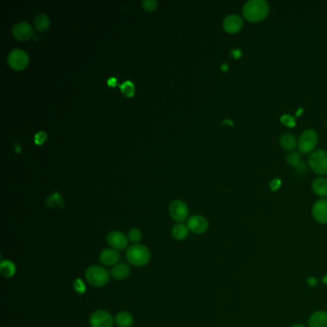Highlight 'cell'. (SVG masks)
<instances>
[{
  "label": "cell",
  "instance_id": "obj_24",
  "mask_svg": "<svg viewBox=\"0 0 327 327\" xmlns=\"http://www.w3.org/2000/svg\"><path fill=\"white\" fill-rule=\"evenodd\" d=\"M120 89L126 97H132L134 94V83L131 81H126L123 84H121Z\"/></svg>",
  "mask_w": 327,
  "mask_h": 327
},
{
  "label": "cell",
  "instance_id": "obj_25",
  "mask_svg": "<svg viewBox=\"0 0 327 327\" xmlns=\"http://www.w3.org/2000/svg\"><path fill=\"white\" fill-rule=\"evenodd\" d=\"M128 238H129V241H131L132 243L138 244L141 241V239H142V233H141V231L138 228L134 227V228H132L129 231Z\"/></svg>",
  "mask_w": 327,
  "mask_h": 327
},
{
  "label": "cell",
  "instance_id": "obj_30",
  "mask_svg": "<svg viewBox=\"0 0 327 327\" xmlns=\"http://www.w3.org/2000/svg\"><path fill=\"white\" fill-rule=\"evenodd\" d=\"M281 185V180L279 178H274L270 183V188L272 191H276Z\"/></svg>",
  "mask_w": 327,
  "mask_h": 327
},
{
  "label": "cell",
  "instance_id": "obj_22",
  "mask_svg": "<svg viewBox=\"0 0 327 327\" xmlns=\"http://www.w3.org/2000/svg\"><path fill=\"white\" fill-rule=\"evenodd\" d=\"M34 24L35 27L38 31H45L47 29L50 25V19L48 15L45 14H39L36 15L34 19Z\"/></svg>",
  "mask_w": 327,
  "mask_h": 327
},
{
  "label": "cell",
  "instance_id": "obj_3",
  "mask_svg": "<svg viewBox=\"0 0 327 327\" xmlns=\"http://www.w3.org/2000/svg\"><path fill=\"white\" fill-rule=\"evenodd\" d=\"M86 278L93 287H103L109 281V272L101 266H91L86 271Z\"/></svg>",
  "mask_w": 327,
  "mask_h": 327
},
{
  "label": "cell",
  "instance_id": "obj_14",
  "mask_svg": "<svg viewBox=\"0 0 327 327\" xmlns=\"http://www.w3.org/2000/svg\"><path fill=\"white\" fill-rule=\"evenodd\" d=\"M119 259H120V255H119L118 252L114 249H111V248L105 249L99 255L100 262L104 265H107V266L116 265Z\"/></svg>",
  "mask_w": 327,
  "mask_h": 327
},
{
  "label": "cell",
  "instance_id": "obj_31",
  "mask_svg": "<svg viewBox=\"0 0 327 327\" xmlns=\"http://www.w3.org/2000/svg\"><path fill=\"white\" fill-rule=\"evenodd\" d=\"M46 137H47V135H46L45 132H40V133L36 134V136H35V142L37 144H42L46 139Z\"/></svg>",
  "mask_w": 327,
  "mask_h": 327
},
{
  "label": "cell",
  "instance_id": "obj_18",
  "mask_svg": "<svg viewBox=\"0 0 327 327\" xmlns=\"http://www.w3.org/2000/svg\"><path fill=\"white\" fill-rule=\"evenodd\" d=\"M114 322L118 327H131L134 324V318L130 313L122 311L116 315Z\"/></svg>",
  "mask_w": 327,
  "mask_h": 327
},
{
  "label": "cell",
  "instance_id": "obj_8",
  "mask_svg": "<svg viewBox=\"0 0 327 327\" xmlns=\"http://www.w3.org/2000/svg\"><path fill=\"white\" fill-rule=\"evenodd\" d=\"M169 214L174 221L181 223L187 219L189 214V209L184 202L180 200H176L172 202L169 207Z\"/></svg>",
  "mask_w": 327,
  "mask_h": 327
},
{
  "label": "cell",
  "instance_id": "obj_16",
  "mask_svg": "<svg viewBox=\"0 0 327 327\" xmlns=\"http://www.w3.org/2000/svg\"><path fill=\"white\" fill-rule=\"evenodd\" d=\"M131 270L126 264H116L111 268L109 274L116 280H123L130 275Z\"/></svg>",
  "mask_w": 327,
  "mask_h": 327
},
{
  "label": "cell",
  "instance_id": "obj_27",
  "mask_svg": "<svg viewBox=\"0 0 327 327\" xmlns=\"http://www.w3.org/2000/svg\"><path fill=\"white\" fill-rule=\"evenodd\" d=\"M142 6L146 11H154L157 9L158 2L156 0H143L142 1Z\"/></svg>",
  "mask_w": 327,
  "mask_h": 327
},
{
  "label": "cell",
  "instance_id": "obj_5",
  "mask_svg": "<svg viewBox=\"0 0 327 327\" xmlns=\"http://www.w3.org/2000/svg\"><path fill=\"white\" fill-rule=\"evenodd\" d=\"M309 165L313 171L320 175L327 174V152L325 150H317L311 153L309 157Z\"/></svg>",
  "mask_w": 327,
  "mask_h": 327
},
{
  "label": "cell",
  "instance_id": "obj_1",
  "mask_svg": "<svg viewBox=\"0 0 327 327\" xmlns=\"http://www.w3.org/2000/svg\"><path fill=\"white\" fill-rule=\"evenodd\" d=\"M269 5L265 0H249L243 6V15L252 22H258L266 18Z\"/></svg>",
  "mask_w": 327,
  "mask_h": 327
},
{
  "label": "cell",
  "instance_id": "obj_33",
  "mask_svg": "<svg viewBox=\"0 0 327 327\" xmlns=\"http://www.w3.org/2000/svg\"><path fill=\"white\" fill-rule=\"evenodd\" d=\"M291 327H306L305 326H303V325H294V326H292Z\"/></svg>",
  "mask_w": 327,
  "mask_h": 327
},
{
  "label": "cell",
  "instance_id": "obj_29",
  "mask_svg": "<svg viewBox=\"0 0 327 327\" xmlns=\"http://www.w3.org/2000/svg\"><path fill=\"white\" fill-rule=\"evenodd\" d=\"M281 122L283 124H285L286 126H289V127H294L296 125L295 123V118L290 116V115H287V114H284L282 117L280 118Z\"/></svg>",
  "mask_w": 327,
  "mask_h": 327
},
{
  "label": "cell",
  "instance_id": "obj_19",
  "mask_svg": "<svg viewBox=\"0 0 327 327\" xmlns=\"http://www.w3.org/2000/svg\"><path fill=\"white\" fill-rule=\"evenodd\" d=\"M279 142H280L281 147L288 151H292L297 146V138L294 134H282L279 138Z\"/></svg>",
  "mask_w": 327,
  "mask_h": 327
},
{
  "label": "cell",
  "instance_id": "obj_11",
  "mask_svg": "<svg viewBox=\"0 0 327 327\" xmlns=\"http://www.w3.org/2000/svg\"><path fill=\"white\" fill-rule=\"evenodd\" d=\"M13 36L19 41H26L34 35L33 27L27 21H20L15 23L12 29Z\"/></svg>",
  "mask_w": 327,
  "mask_h": 327
},
{
  "label": "cell",
  "instance_id": "obj_2",
  "mask_svg": "<svg viewBox=\"0 0 327 327\" xmlns=\"http://www.w3.org/2000/svg\"><path fill=\"white\" fill-rule=\"evenodd\" d=\"M126 256L132 265L135 267H143L148 264L151 259V253L146 246L134 244L128 248Z\"/></svg>",
  "mask_w": 327,
  "mask_h": 327
},
{
  "label": "cell",
  "instance_id": "obj_7",
  "mask_svg": "<svg viewBox=\"0 0 327 327\" xmlns=\"http://www.w3.org/2000/svg\"><path fill=\"white\" fill-rule=\"evenodd\" d=\"M114 319L106 310H97L89 318L90 327H112Z\"/></svg>",
  "mask_w": 327,
  "mask_h": 327
},
{
  "label": "cell",
  "instance_id": "obj_23",
  "mask_svg": "<svg viewBox=\"0 0 327 327\" xmlns=\"http://www.w3.org/2000/svg\"><path fill=\"white\" fill-rule=\"evenodd\" d=\"M45 203L50 208H62V197L59 192H54L48 196Z\"/></svg>",
  "mask_w": 327,
  "mask_h": 327
},
{
  "label": "cell",
  "instance_id": "obj_17",
  "mask_svg": "<svg viewBox=\"0 0 327 327\" xmlns=\"http://www.w3.org/2000/svg\"><path fill=\"white\" fill-rule=\"evenodd\" d=\"M314 192L320 197H325L327 195V179L323 177L315 178L312 183Z\"/></svg>",
  "mask_w": 327,
  "mask_h": 327
},
{
  "label": "cell",
  "instance_id": "obj_26",
  "mask_svg": "<svg viewBox=\"0 0 327 327\" xmlns=\"http://www.w3.org/2000/svg\"><path fill=\"white\" fill-rule=\"evenodd\" d=\"M286 161H287V163L290 164V165L297 166L299 164V162H300V157H299V155L297 153H296V152H292V153H290V154L287 155Z\"/></svg>",
  "mask_w": 327,
  "mask_h": 327
},
{
  "label": "cell",
  "instance_id": "obj_21",
  "mask_svg": "<svg viewBox=\"0 0 327 327\" xmlns=\"http://www.w3.org/2000/svg\"><path fill=\"white\" fill-rule=\"evenodd\" d=\"M15 265L10 260H4L0 263V272L5 277H12L15 273Z\"/></svg>",
  "mask_w": 327,
  "mask_h": 327
},
{
  "label": "cell",
  "instance_id": "obj_10",
  "mask_svg": "<svg viewBox=\"0 0 327 327\" xmlns=\"http://www.w3.org/2000/svg\"><path fill=\"white\" fill-rule=\"evenodd\" d=\"M107 243L109 245L111 249L118 251L125 249L128 246L129 238L127 237L123 232L114 230L108 234Z\"/></svg>",
  "mask_w": 327,
  "mask_h": 327
},
{
  "label": "cell",
  "instance_id": "obj_9",
  "mask_svg": "<svg viewBox=\"0 0 327 327\" xmlns=\"http://www.w3.org/2000/svg\"><path fill=\"white\" fill-rule=\"evenodd\" d=\"M209 226L208 221L201 215H193L187 222V227L195 234H204L207 232Z\"/></svg>",
  "mask_w": 327,
  "mask_h": 327
},
{
  "label": "cell",
  "instance_id": "obj_4",
  "mask_svg": "<svg viewBox=\"0 0 327 327\" xmlns=\"http://www.w3.org/2000/svg\"><path fill=\"white\" fill-rule=\"evenodd\" d=\"M319 141V136L313 129H307L303 131L297 141L298 150L303 154H309L316 148Z\"/></svg>",
  "mask_w": 327,
  "mask_h": 327
},
{
  "label": "cell",
  "instance_id": "obj_32",
  "mask_svg": "<svg viewBox=\"0 0 327 327\" xmlns=\"http://www.w3.org/2000/svg\"><path fill=\"white\" fill-rule=\"evenodd\" d=\"M108 84L109 86H114L116 84V79L115 78H110L109 80H108Z\"/></svg>",
  "mask_w": 327,
  "mask_h": 327
},
{
  "label": "cell",
  "instance_id": "obj_28",
  "mask_svg": "<svg viewBox=\"0 0 327 327\" xmlns=\"http://www.w3.org/2000/svg\"><path fill=\"white\" fill-rule=\"evenodd\" d=\"M74 288L75 291L79 294H82L86 291V285H85V283L83 282V280L80 279V278L75 280Z\"/></svg>",
  "mask_w": 327,
  "mask_h": 327
},
{
  "label": "cell",
  "instance_id": "obj_15",
  "mask_svg": "<svg viewBox=\"0 0 327 327\" xmlns=\"http://www.w3.org/2000/svg\"><path fill=\"white\" fill-rule=\"evenodd\" d=\"M308 327H327V312L316 311L308 321Z\"/></svg>",
  "mask_w": 327,
  "mask_h": 327
},
{
  "label": "cell",
  "instance_id": "obj_13",
  "mask_svg": "<svg viewBox=\"0 0 327 327\" xmlns=\"http://www.w3.org/2000/svg\"><path fill=\"white\" fill-rule=\"evenodd\" d=\"M244 25L243 19L236 14L226 15L223 21V29L228 33H237Z\"/></svg>",
  "mask_w": 327,
  "mask_h": 327
},
{
  "label": "cell",
  "instance_id": "obj_20",
  "mask_svg": "<svg viewBox=\"0 0 327 327\" xmlns=\"http://www.w3.org/2000/svg\"><path fill=\"white\" fill-rule=\"evenodd\" d=\"M188 233H189V229L187 227V225L183 224V223H178L176 224L173 229H172V237L176 240H178V241H181V240H184L186 239L187 236H188Z\"/></svg>",
  "mask_w": 327,
  "mask_h": 327
},
{
  "label": "cell",
  "instance_id": "obj_12",
  "mask_svg": "<svg viewBox=\"0 0 327 327\" xmlns=\"http://www.w3.org/2000/svg\"><path fill=\"white\" fill-rule=\"evenodd\" d=\"M314 219L320 223H327V200L320 199L312 207Z\"/></svg>",
  "mask_w": 327,
  "mask_h": 327
},
{
  "label": "cell",
  "instance_id": "obj_6",
  "mask_svg": "<svg viewBox=\"0 0 327 327\" xmlns=\"http://www.w3.org/2000/svg\"><path fill=\"white\" fill-rule=\"evenodd\" d=\"M8 63L15 70L24 69L29 62L28 54L22 49H14L8 55Z\"/></svg>",
  "mask_w": 327,
  "mask_h": 327
}]
</instances>
